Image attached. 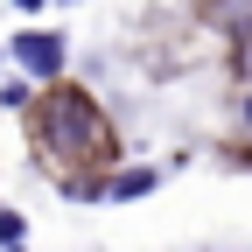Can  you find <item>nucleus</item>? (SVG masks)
<instances>
[{
	"label": "nucleus",
	"instance_id": "obj_1",
	"mask_svg": "<svg viewBox=\"0 0 252 252\" xmlns=\"http://www.w3.org/2000/svg\"><path fill=\"white\" fill-rule=\"evenodd\" d=\"M42 147L56 161H105L112 154V126L98 119V105L84 91H56L42 105Z\"/></svg>",
	"mask_w": 252,
	"mask_h": 252
},
{
	"label": "nucleus",
	"instance_id": "obj_2",
	"mask_svg": "<svg viewBox=\"0 0 252 252\" xmlns=\"http://www.w3.org/2000/svg\"><path fill=\"white\" fill-rule=\"evenodd\" d=\"M14 63H21L28 77H56L63 70V42L42 35V28H28V35H14Z\"/></svg>",
	"mask_w": 252,
	"mask_h": 252
},
{
	"label": "nucleus",
	"instance_id": "obj_3",
	"mask_svg": "<svg viewBox=\"0 0 252 252\" xmlns=\"http://www.w3.org/2000/svg\"><path fill=\"white\" fill-rule=\"evenodd\" d=\"M105 189H112V196H147V189H154V175H147V168H133V175H112Z\"/></svg>",
	"mask_w": 252,
	"mask_h": 252
},
{
	"label": "nucleus",
	"instance_id": "obj_4",
	"mask_svg": "<svg viewBox=\"0 0 252 252\" xmlns=\"http://www.w3.org/2000/svg\"><path fill=\"white\" fill-rule=\"evenodd\" d=\"M21 231H28L21 217H7V210H0V245H7V252H21Z\"/></svg>",
	"mask_w": 252,
	"mask_h": 252
},
{
	"label": "nucleus",
	"instance_id": "obj_5",
	"mask_svg": "<svg viewBox=\"0 0 252 252\" xmlns=\"http://www.w3.org/2000/svg\"><path fill=\"white\" fill-rule=\"evenodd\" d=\"M238 119H245V133H252V98H245V112H238Z\"/></svg>",
	"mask_w": 252,
	"mask_h": 252
},
{
	"label": "nucleus",
	"instance_id": "obj_6",
	"mask_svg": "<svg viewBox=\"0 0 252 252\" xmlns=\"http://www.w3.org/2000/svg\"><path fill=\"white\" fill-rule=\"evenodd\" d=\"M14 7H28V14H35V7H42V0H14Z\"/></svg>",
	"mask_w": 252,
	"mask_h": 252
}]
</instances>
